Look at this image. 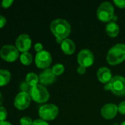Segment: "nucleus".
<instances>
[{"mask_svg":"<svg viewBox=\"0 0 125 125\" xmlns=\"http://www.w3.org/2000/svg\"><path fill=\"white\" fill-rule=\"evenodd\" d=\"M120 125H125V122H122V123Z\"/></svg>","mask_w":125,"mask_h":125,"instance_id":"obj_33","label":"nucleus"},{"mask_svg":"<svg viewBox=\"0 0 125 125\" xmlns=\"http://www.w3.org/2000/svg\"><path fill=\"white\" fill-rule=\"evenodd\" d=\"M61 48L62 51L66 54H72L75 51V44L70 39H65L61 42Z\"/></svg>","mask_w":125,"mask_h":125,"instance_id":"obj_15","label":"nucleus"},{"mask_svg":"<svg viewBox=\"0 0 125 125\" xmlns=\"http://www.w3.org/2000/svg\"><path fill=\"white\" fill-rule=\"evenodd\" d=\"M35 64L38 67L41 69H46L52 63V56L50 53L47 51L43 50L36 53L35 58Z\"/></svg>","mask_w":125,"mask_h":125,"instance_id":"obj_8","label":"nucleus"},{"mask_svg":"<svg viewBox=\"0 0 125 125\" xmlns=\"http://www.w3.org/2000/svg\"><path fill=\"white\" fill-rule=\"evenodd\" d=\"M19 89L21 90V92H26V93H29L30 89H31V86L26 82V81H23L20 83L19 86Z\"/></svg>","mask_w":125,"mask_h":125,"instance_id":"obj_21","label":"nucleus"},{"mask_svg":"<svg viewBox=\"0 0 125 125\" xmlns=\"http://www.w3.org/2000/svg\"><path fill=\"white\" fill-rule=\"evenodd\" d=\"M13 3V0H3L1 3V5L4 8H8L10 7Z\"/></svg>","mask_w":125,"mask_h":125,"instance_id":"obj_24","label":"nucleus"},{"mask_svg":"<svg viewBox=\"0 0 125 125\" xmlns=\"http://www.w3.org/2000/svg\"><path fill=\"white\" fill-rule=\"evenodd\" d=\"M29 95L35 102L38 103H46L49 98V93L47 89L42 84H37L31 87Z\"/></svg>","mask_w":125,"mask_h":125,"instance_id":"obj_3","label":"nucleus"},{"mask_svg":"<svg viewBox=\"0 0 125 125\" xmlns=\"http://www.w3.org/2000/svg\"><path fill=\"white\" fill-rule=\"evenodd\" d=\"M20 61L24 65H29L32 62V56L28 51L24 52L20 56Z\"/></svg>","mask_w":125,"mask_h":125,"instance_id":"obj_19","label":"nucleus"},{"mask_svg":"<svg viewBox=\"0 0 125 125\" xmlns=\"http://www.w3.org/2000/svg\"><path fill=\"white\" fill-rule=\"evenodd\" d=\"M98 18L103 22H110L112 21L114 15V7L109 1L102 2L97 11Z\"/></svg>","mask_w":125,"mask_h":125,"instance_id":"obj_4","label":"nucleus"},{"mask_svg":"<svg viewBox=\"0 0 125 125\" xmlns=\"http://www.w3.org/2000/svg\"><path fill=\"white\" fill-rule=\"evenodd\" d=\"M31 100L32 98L29 93L21 92L15 97L14 106L18 110H24L29 106Z\"/></svg>","mask_w":125,"mask_h":125,"instance_id":"obj_10","label":"nucleus"},{"mask_svg":"<svg viewBox=\"0 0 125 125\" xmlns=\"http://www.w3.org/2000/svg\"><path fill=\"white\" fill-rule=\"evenodd\" d=\"M0 56L6 62H13L19 56V51L14 45H5L0 50Z\"/></svg>","mask_w":125,"mask_h":125,"instance_id":"obj_7","label":"nucleus"},{"mask_svg":"<svg viewBox=\"0 0 125 125\" xmlns=\"http://www.w3.org/2000/svg\"><path fill=\"white\" fill-rule=\"evenodd\" d=\"M35 50L37 51V53L40 52V51H43V45L40 42H37L35 45Z\"/></svg>","mask_w":125,"mask_h":125,"instance_id":"obj_29","label":"nucleus"},{"mask_svg":"<svg viewBox=\"0 0 125 125\" xmlns=\"http://www.w3.org/2000/svg\"><path fill=\"white\" fill-rule=\"evenodd\" d=\"M118 106L114 103H107L101 109L102 116L107 119L114 118L118 112Z\"/></svg>","mask_w":125,"mask_h":125,"instance_id":"obj_13","label":"nucleus"},{"mask_svg":"<svg viewBox=\"0 0 125 125\" xmlns=\"http://www.w3.org/2000/svg\"><path fill=\"white\" fill-rule=\"evenodd\" d=\"M97 77L99 81H101L103 83H107L111 81L112 79V74L111 71L109 68L106 67H100L97 71Z\"/></svg>","mask_w":125,"mask_h":125,"instance_id":"obj_14","label":"nucleus"},{"mask_svg":"<svg viewBox=\"0 0 125 125\" xmlns=\"http://www.w3.org/2000/svg\"><path fill=\"white\" fill-rule=\"evenodd\" d=\"M0 125H13L11 123L8 122H6V121H4V122H0Z\"/></svg>","mask_w":125,"mask_h":125,"instance_id":"obj_31","label":"nucleus"},{"mask_svg":"<svg viewBox=\"0 0 125 125\" xmlns=\"http://www.w3.org/2000/svg\"><path fill=\"white\" fill-rule=\"evenodd\" d=\"M32 125H49L46 121L43 120V119H35V121H33V124Z\"/></svg>","mask_w":125,"mask_h":125,"instance_id":"obj_27","label":"nucleus"},{"mask_svg":"<svg viewBox=\"0 0 125 125\" xmlns=\"http://www.w3.org/2000/svg\"><path fill=\"white\" fill-rule=\"evenodd\" d=\"M7 116V110L3 106H0V122L5 121Z\"/></svg>","mask_w":125,"mask_h":125,"instance_id":"obj_23","label":"nucleus"},{"mask_svg":"<svg viewBox=\"0 0 125 125\" xmlns=\"http://www.w3.org/2000/svg\"><path fill=\"white\" fill-rule=\"evenodd\" d=\"M77 73H78L79 74L83 75V74H84V73H85V71H86V67H83V66H80H80L78 67V68H77Z\"/></svg>","mask_w":125,"mask_h":125,"instance_id":"obj_30","label":"nucleus"},{"mask_svg":"<svg viewBox=\"0 0 125 125\" xmlns=\"http://www.w3.org/2000/svg\"><path fill=\"white\" fill-rule=\"evenodd\" d=\"M113 2L117 7H119L120 8H125V0H114Z\"/></svg>","mask_w":125,"mask_h":125,"instance_id":"obj_26","label":"nucleus"},{"mask_svg":"<svg viewBox=\"0 0 125 125\" xmlns=\"http://www.w3.org/2000/svg\"><path fill=\"white\" fill-rule=\"evenodd\" d=\"M32 45V40L27 34H20L15 40V47L21 52H27Z\"/></svg>","mask_w":125,"mask_h":125,"instance_id":"obj_11","label":"nucleus"},{"mask_svg":"<svg viewBox=\"0 0 125 125\" xmlns=\"http://www.w3.org/2000/svg\"><path fill=\"white\" fill-rule=\"evenodd\" d=\"M118 111L120 114H125V101H123L119 103L118 106Z\"/></svg>","mask_w":125,"mask_h":125,"instance_id":"obj_25","label":"nucleus"},{"mask_svg":"<svg viewBox=\"0 0 125 125\" xmlns=\"http://www.w3.org/2000/svg\"><path fill=\"white\" fill-rule=\"evenodd\" d=\"M110 90L116 95L123 96L125 94V78L121 75H116L112 78L110 82Z\"/></svg>","mask_w":125,"mask_h":125,"instance_id":"obj_6","label":"nucleus"},{"mask_svg":"<svg viewBox=\"0 0 125 125\" xmlns=\"http://www.w3.org/2000/svg\"><path fill=\"white\" fill-rule=\"evenodd\" d=\"M56 76L52 72V70L50 68L45 69L43 72L41 73L39 75V81L42 85H50L55 82Z\"/></svg>","mask_w":125,"mask_h":125,"instance_id":"obj_12","label":"nucleus"},{"mask_svg":"<svg viewBox=\"0 0 125 125\" xmlns=\"http://www.w3.org/2000/svg\"><path fill=\"white\" fill-rule=\"evenodd\" d=\"M6 22H7V20H6L5 17L1 15H0V29L5 26Z\"/></svg>","mask_w":125,"mask_h":125,"instance_id":"obj_28","label":"nucleus"},{"mask_svg":"<svg viewBox=\"0 0 125 125\" xmlns=\"http://www.w3.org/2000/svg\"><path fill=\"white\" fill-rule=\"evenodd\" d=\"M25 81L31 86H34L37 84H38L39 82V76H38L35 73H29L27 76Z\"/></svg>","mask_w":125,"mask_h":125,"instance_id":"obj_18","label":"nucleus"},{"mask_svg":"<svg viewBox=\"0 0 125 125\" xmlns=\"http://www.w3.org/2000/svg\"><path fill=\"white\" fill-rule=\"evenodd\" d=\"M11 78V74L7 70L0 69V86L7 85Z\"/></svg>","mask_w":125,"mask_h":125,"instance_id":"obj_17","label":"nucleus"},{"mask_svg":"<svg viewBox=\"0 0 125 125\" xmlns=\"http://www.w3.org/2000/svg\"><path fill=\"white\" fill-rule=\"evenodd\" d=\"M50 29L56 37L57 42L60 44L63 40L67 38L71 31V25L69 21L62 18L53 20L50 23Z\"/></svg>","mask_w":125,"mask_h":125,"instance_id":"obj_1","label":"nucleus"},{"mask_svg":"<svg viewBox=\"0 0 125 125\" xmlns=\"http://www.w3.org/2000/svg\"><path fill=\"white\" fill-rule=\"evenodd\" d=\"M2 102H3V98H2V95H1V94L0 92V106L2 104Z\"/></svg>","mask_w":125,"mask_h":125,"instance_id":"obj_32","label":"nucleus"},{"mask_svg":"<svg viewBox=\"0 0 125 125\" xmlns=\"http://www.w3.org/2000/svg\"><path fill=\"white\" fill-rule=\"evenodd\" d=\"M125 59V45L118 43L113 45L107 54V61L111 65H116Z\"/></svg>","mask_w":125,"mask_h":125,"instance_id":"obj_2","label":"nucleus"},{"mask_svg":"<svg viewBox=\"0 0 125 125\" xmlns=\"http://www.w3.org/2000/svg\"><path fill=\"white\" fill-rule=\"evenodd\" d=\"M105 31L110 37H116L119 33V26L116 22L110 21L105 26Z\"/></svg>","mask_w":125,"mask_h":125,"instance_id":"obj_16","label":"nucleus"},{"mask_svg":"<svg viewBox=\"0 0 125 125\" xmlns=\"http://www.w3.org/2000/svg\"><path fill=\"white\" fill-rule=\"evenodd\" d=\"M19 122H20L21 125H32V124H33V121L32 120V119L28 117V116L22 117L20 119Z\"/></svg>","mask_w":125,"mask_h":125,"instance_id":"obj_22","label":"nucleus"},{"mask_svg":"<svg viewBox=\"0 0 125 125\" xmlns=\"http://www.w3.org/2000/svg\"><path fill=\"white\" fill-rule=\"evenodd\" d=\"M59 114V108L54 104H46L42 105L38 111V114L41 119L50 121L55 119Z\"/></svg>","mask_w":125,"mask_h":125,"instance_id":"obj_5","label":"nucleus"},{"mask_svg":"<svg viewBox=\"0 0 125 125\" xmlns=\"http://www.w3.org/2000/svg\"><path fill=\"white\" fill-rule=\"evenodd\" d=\"M77 62L80 66L90 67L94 62V55L89 49H83L77 55Z\"/></svg>","mask_w":125,"mask_h":125,"instance_id":"obj_9","label":"nucleus"},{"mask_svg":"<svg viewBox=\"0 0 125 125\" xmlns=\"http://www.w3.org/2000/svg\"><path fill=\"white\" fill-rule=\"evenodd\" d=\"M52 70V72L54 73V74L55 75H61L64 72L65 67H64V66L62 64L57 63V64H55L53 66Z\"/></svg>","mask_w":125,"mask_h":125,"instance_id":"obj_20","label":"nucleus"}]
</instances>
